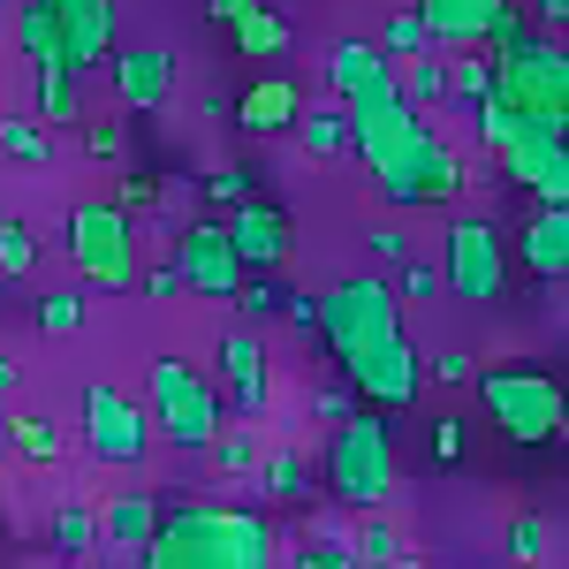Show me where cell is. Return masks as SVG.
Wrapping results in <instances>:
<instances>
[{
    "label": "cell",
    "mask_w": 569,
    "mask_h": 569,
    "mask_svg": "<svg viewBox=\"0 0 569 569\" xmlns=\"http://www.w3.org/2000/svg\"><path fill=\"white\" fill-rule=\"evenodd\" d=\"M327 84H335V107L350 114V144L365 152L380 198L410 213V206H418V168H426V152H433V122L402 99L395 61L372 39H342L327 53Z\"/></svg>",
    "instance_id": "obj_1"
},
{
    "label": "cell",
    "mask_w": 569,
    "mask_h": 569,
    "mask_svg": "<svg viewBox=\"0 0 569 569\" xmlns=\"http://www.w3.org/2000/svg\"><path fill=\"white\" fill-rule=\"evenodd\" d=\"M319 342L372 410L418 402V350L402 342V297L380 273H350L319 297Z\"/></svg>",
    "instance_id": "obj_2"
},
{
    "label": "cell",
    "mask_w": 569,
    "mask_h": 569,
    "mask_svg": "<svg viewBox=\"0 0 569 569\" xmlns=\"http://www.w3.org/2000/svg\"><path fill=\"white\" fill-rule=\"evenodd\" d=\"M137 569H273V525L259 509L176 501L160 509V531L144 539Z\"/></svg>",
    "instance_id": "obj_3"
},
{
    "label": "cell",
    "mask_w": 569,
    "mask_h": 569,
    "mask_svg": "<svg viewBox=\"0 0 569 569\" xmlns=\"http://www.w3.org/2000/svg\"><path fill=\"white\" fill-rule=\"evenodd\" d=\"M479 137L493 144V160L509 168L517 190H531L539 206H569V130L547 114H517L501 99L479 107Z\"/></svg>",
    "instance_id": "obj_4"
},
{
    "label": "cell",
    "mask_w": 569,
    "mask_h": 569,
    "mask_svg": "<svg viewBox=\"0 0 569 569\" xmlns=\"http://www.w3.org/2000/svg\"><path fill=\"white\" fill-rule=\"evenodd\" d=\"M327 493L357 509V517H372V509H388L395 501V433H388V410H350L335 440H327Z\"/></svg>",
    "instance_id": "obj_5"
},
{
    "label": "cell",
    "mask_w": 569,
    "mask_h": 569,
    "mask_svg": "<svg viewBox=\"0 0 569 569\" xmlns=\"http://www.w3.org/2000/svg\"><path fill=\"white\" fill-rule=\"evenodd\" d=\"M471 388H479L486 418L517 440V448H547V440L569 426V388L547 365H486Z\"/></svg>",
    "instance_id": "obj_6"
},
{
    "label": "cell",
    "mask_w": 569,
    "mask_h": 569,
    "mask_svg": "<svg viewBox=\"0 0 569 569\" xmlns=\"http://www.w3.org/2000/svg\"><path fill=\"white\" fill-rule=\"evenodd\" d=\"M144 410H152V433L168 440V448H213V433L228 426L220 380L198 372L190 357H152V372H144Z\"/></svg>",
    "instance_id": "obj_7"
},
{
    "label": "cell",
    "mask_w": 569,
    "mask_h": 569,
    "mask_svg": "<svg viewBox=\"0 0 569 569\" xmlns=\"http://www.w3.org/2000/svg\"><path fill=\"white\" fill-rule=\"evenodd\" d=\"M493 61V99L517 114H547L569 130V46L555 31H525L517 46L486 53Z\"/></svg>",
    "instance_id": "obj_8"
},
{
    "label": "cell",
    "mask_w": 569,
    "mask_h": 569,
    "mask_svg": "<svg viewBox=\"0 0 569 569\" xmlns=\"http://www.w3.org/2000/svg\"><path fill=\"white\" fill-rule=\"evenodd\" d=\"M69 259L84 273V289H107V297H122L137 289V213L122 198H84L77 213H69Z\"/></svg>",
    "instance_id": "obj_9"
},
{
    "label": "cell",
    "mask_w": 569,
    "mask_h": 569,
    "mask_svg": "<svg viewBox=\"0 0 569 569\" xmlns=\"http://www.w3.org/2000/svg\"><path fill=\"white\" fill-rule=\"evenodd\" d=\"M418 23H426V46H517L531 31L525 0H418Z\"/></svg>",
    "instance_id": "obj_10"
},
{
    "label": "cell",
    "mask_w": 569,
    "mask_h": 569,
    "mask_svg": "<svg viewBox=\"0 0 569 569\" xmlns=\"http://www.w3.org/2000/svg\"><path fill=\"white\" fill-rule=\"evenodd\" d=\"M440 289L463 297V305H501V289H509V243H501L493 220H456V228H448Z\"/></svg>",
    "instance_id": "obj_11"
},
{
    "label": "cell",
    "mask_w": 569,
    "mask_h": 569,
    "mask_svg": "<svg viewBox=\"0 0 569 569\" xmlns=\"http://www.w3.org/2000/svg\"><path fill=\"white\" fill-rule=\"evenodd\" d=\"M84 440L99 463H144V448H152V410L137 402V395L107 388V380H91L84 388Z\"/></svg>",
    "instance_id": "obj_12"
},
{
    "label": "cell",
    "mask_w": 569,
    "mask_h": 569,
    "mask_svg": "<svg viewBox=\"0 0 569 569\" xmlns=\"http://www.w3.org/2000/svg\"><path fill=\"white\" fill-rule=\"evenodd\" d=\"M176 266H182V289H198V297H243V259H236V243H228V220H190L176 243Z\"/></svg>",
    "instance_id": "obj_13"
},
{
    "label": "cell",
    "mask_w": 569,
    "mask_h": 569,
    "mask_svg": "<svg viewBox=\"0 0 569 569\" xmlns=\"http://www.w3.org/2000/svg\"><path fill=\"white\" fill-rule=\"evenodd\" d=\"M107 84H114L122 107L152 114V107H168V91H176V53H168V46H122V53H107Z\"/></svg>",
    "instance_id": "obj_14"
},
{
    "label": "cell",
    "mask_w": 569,
    "mask_h": 569,
    "mask_svg": "<svg viewBox=\"0 0 569 569\" xmlns=\"http://www.w3.org/2000/svg\"><path fill=\"white\" fill-rule=\"evenodd\" d=\"M228 220V243H236V259H243V273H273V266L289 259V213L281 206H266V198H243Z\"/></svg>",
    "instance_id": "obj_15"
},
{
    "label": "cell",
    "mask_w": 569,
    "mask_h": 569,
    "mask_svg": "<svg viewBox=\"0 0 569 569\" xmlns=\"http://www.w3.org/2000/svg\"><path fill=\"white\" fill-rule=\"evenodd\" d=\"M220 395L243 410V418H266V395H273V372H266V342L251 327L220 335Z\"/></svg>",
    "instance_id": "obj_16"
},
{
    "label": "cell",
    "mask_w": 569,
    "mask_h": 569,
    "mask_svg": "<svg viewBox=\"0 0 569 569\" xmlns=\"http://www.w3.org/2000/svg\"><path fill=\"white\" fill-rule=\"evenodd\" d=\"M53 23L69 69H99L114 53V0H53Z\"/></svg>",
    "instance_id": "obj_17"
},
{
    "label": "cell",
    "mask_w": 569,
    "mask_h": 569,
    "mask_svg": "<svg viewBox=\"0 0 569 569\" xmlns=\"http://www.w3.org/2000/svg\"><path fill=\"white\" fill-rule=\"evenodd\" d=\"M517 259H525V273H539V281H562L569 273V206H539V213L525 220Z\"/></svg>",
    "instance_id": "obj_18"
},
{
    "label": "cell",
    "mask_w": 569,
    "mask_h": 569,
    "mask_svg": "<svg viewBox=\"0 0 569 569\" xmlns=\"http://www.w3.org/2000/svg\"><path fill=\"white\" fill-rule=\"evenodd\" d=\"M297 114H305V99H297V84H289L281 69H266L259 84H243V99H236V122H243V130H259V137L289 130Z\"/></svg>",
    "instance_id": "obj_19"
},
{
    "label": "cell",
    "mask_w": 569,
    "mask_h": 569,
    "mask_svg": "<svg viewBox=\"0 0 569 569\" xmlns=\"http://www.w3.org/2000/svg\"><path fill=\"white\" fill-rule=\"evenodd\" d=\"M160 531V501L144 493V486H130V493H114L107 509H99V539L107 547H137L144 555V539Z\"/></svg>",
    "instance_id": "obj_20"
},
{
    "label": "cell",
    "mask_w": 569,
    "mask_h": 569,
    "mask_svg": "<svg viewBox=\"0 0 569 569\" xmlns=\"http://www.w3.org/2000/svg\"><path fill=\"white\" fill-rule=\"evenodd\" d=\"M31 77H39V122H46V130L84 122V69L53 61V69H31Z\"/></svg>",
    "instance_id": "obj_21"
},
{
    "label": "cell",
    "mask_w": 569,
    "mask_h": 569,
    "mask_svg": "<svg viewBox=\"0 0 569 569\" xmlns=\"http://www.w3.org/2000/svg\"><path fill=\"white\" fill-rule=\"evenodd\" d=\"M289 39H297V31H289V16H281V8H266V0L243 16V23H236V31H228L236 61H281V53H289Z\"/></svg>",
    "instance_id": "obj_22"
},
{
    "label": "cell",
    "mask_w": 569,
    "mask_h": 569,
    "mask_svg": "<svg viewBox=\"0 0 569 569\" xmlns=\"http://www.w3.org/2000/svg\"><path fill=\"white\" fill-rule=\"evenodd\" d=\"M16 46L31 53V69H53V61H61V23H53V0H23V8H16Z\"/></svg>",
    "instance_id": "obj_23"
},
{
    "label": "cell",
    "mask_w": 569,
    "mask_h": 569,
    "mask_svg": "<svg viewBox=\"0 0 569 569\" xmlns=\"http://www.w3.org/2000/svg\"><path fill=\"white\" fill-rule=\"evenodd\" d=\"M8 440H16V463H31V471H53V463H61V426H53L46 410H23V418L8 426Z\"/></svg>",
    "instance_id": "obj_24"
},
{
    "label": "cell",
    "mask_w": 569,
    "mask_h": 569,
    "mask_svg": "<svg viewBox=\"0 0 569 569\" xmlns=\"http://www.w3.org/2000/svg\"><path fill=\"white\" fill-rule=\"evenodd\" d=\"M463 198V160H456V144H440L426 152V168H418V206H456Z\"/></svg>",
    "instance_id": "obj_25"
},
{
    "label": "cell",
    "mask_w": 569,
    "mask_h": 569,
    "mask_svg": "<svg viewBox=\"0 0 569 569\" xmlns=\"http://www.w3.org/2000/svg\"><path fill=\"white\" fill-rule=\"evenodd\" d=\"M259 486L273 501H311V463L297 448H273V456H259Z\"/></svg>",
    "instance_id": "obj_26"
},
{
    "label": "cell",
    "mask_w": 569,
    "mask_h": 569,
    "mask_svg": "<svg viewBox=\"0 0 569 569\" xmlns=\"http://www.w3.org/2000/svg\"><path fill=\"white\" fill-rule=\"evenodd\" d=\"M0 152L23 160V168H39L46 152H53V130H46L39 114H0Z\"/></svg>",
    "instance_id": "obj_27"
},
{
    "label": "cell",
    "mask_w": 569,
    "mask_h": 569,
    "mask_svg": "<svg viewBox=\"0 0 569 569\" xmlns=\"http://www.w3.org/2000/svg\"><path fill=\"white\" fill-rule=\"evenodd\" d=\"M46 539H53L61 555H91V547H99V509L61 501V509H53V525H46Z\"/></svg>",
    "instance_id": "obj_28"
},
{
    "label": "cell",
    "mask_w": 569,
    "mask_h": 569,
    "mask_svg": "<svg viewBox=\"0 0 569 569\" xmlns=\"http://www.w3.org/2000/svg\"><path fill=\"white\" fill-rule=\"evenodd\" d=\"M395 77H402V99H410L418 114H426L433 99H448V61H433V53H410Z\"/></svg>",
    "instance_id": "obj_29"
},
{
    "label": "cell",
    "mask_w": 569,
    "mask_h": 569,
    "mask_svg": "<svg viewBox=\"0 0 569 569\" xmlns=\"http://www.w3.org/2000/svg\"><path fill=\"white\" fill-rule=\"evenodd\" d=\"M206 456H213V463L228 471V479H243V471H259V426H220Z\"/></svg>",
    "instance_id": "obj_30"
},
{
    "label": "cell",
    "mask_w": 569,
    "mask_h": 569,
    "mask_svg": "<svg viewBox=\"0 0 569 569\" xmlns=\"http://www.w3.org/2000/svg\"><path fill=\"white\" fill-rule=\"evenodd\" d=\"M305 152H319V160L350 152V114L342 107H305Z\"/></svg>",
    "instance_id": "obj_31"
},
{
    "label": "cell",
    "mask_w": 569,
    "mask_h": 569,
    "mask_svg": "<svg viewBox=\"0 0 569 569\" xmlns=\"http://www.w3.org/2000/svg\"><path fill=\"white\" fill-rule=\"evenodd\" d=\"M39 266V236H31V220H0V281H23Z\"/></svg>",
    "instance_id": "obj_32"
},
{
    "label": "cell",
    "mask_w": 569,
    "mask_h": 569,
    "mask_svg": "<svg viewBox=\"0 0 569 569\" xmlns=\"http://www.w3.org/2000/svg\"><path fill=\"white\" fill-rule=\"evenodd\" d=\"M84 327V289H46L39 297V335H77Z\"/></svg>",
    "instance_id": "obj_33"
},
{
    "label": "cell",
    "mask_w": 569,
    "mask_h": 569,
    "mask_svg": "<svg viewBox=\"0 0 569 569\" xmlns=\"http://www.w3.org/2000/svg\"><path fill=\"white\" fill-rule=\"evenodd\" d=\"M448 91L479 114L486 99H493V61H448Z\"/></svg>",
    "instance_id": "obj_34"
},
{
    "label": "cell",
    "mask_w": 569,
    "mask_h": 569,
    "mask_svg": "<svg viewBox=\"0 0 569 569\" xmlns=\"http://www.w3.org/2000/svg\"><path fill=\"white\" fill-rule=\"evenodd\" d=\"M509 562L547 569V525L539 517H509Z\"/></svg>",
    "instance_id": "obj_35"
},
{
    "label": "cell",
    "mask_w": 569,
    "mask_h": 569,
    "mask_svg": "<svg viewBox=\"0 0 569 569\" xmlns=\"http://www.w3.org/2000/svg\"><path fill=\"white\" fill-rule=\"evenodd\" d=\"M357 547H365V562H380V569H388L395 555H402V531L388 525V509H372V517H365V531H357Z\"/></svg>",
    "instance_id": "obj_36"
},
{
    "label": "cell",
    "mask_w": 569,
    "mask_h": 569,
    "mask_svg": "<svg viewBox=\"0 0 569 569\" xmlns=\"http://www.w3.org/2000/svg\"><path fill=\"white\" fill-rule=\"evenodd\" d=\"M251 168H213V176H206V198H213L220 213H236V206H243V198H259V190H251Z\"/></svg>",
    "instance_id": "obj_37"
},
{
    "label": "cell",
    "mask_w": 569,
    "mask_h": 569,
    "mask_svg": "<svg viewBox=\"0 0 569 569\" xmlns=\"http://www.w3.org/2000/svg\"><path fill=\"white\" fill-rule=\"evenodd\" d=\"M289 569H357V547L350 539H319V547H297Z\"/></svg>",
    "instance_id": "obj_38"
},
{
    "label": "cell",
    "mask_w": 569,
    "mask_h": 569,
    "mask_svg": "<svg viewBox=\"0 0 569 569\" xmlns=\"http://www.w3.org/2000/svg\"><path fill=\"white\" fill-rule=\"evenodd\" d=\"M395 297H410V305H433V297H440V266L402 259V281H395Z\"/></svg>",
    "instance_id": "obj_39"
},
{
    "label": "cell",
    "mask_w": 569,
    "mask_h": 569,
    "mask_svg": "<svg viewBox=\"0 0 569 569\" xmlns=\"http://www.w3.org/2000/svg\"><path fill=\"white\" fill-rule=\"evenodd\" d=\"M380 53H402V61H410V53H426V23H418V8H402V16L388 23V39H380Z\"/></svg>",
    "instance_id": "obj_40"
},
{
    "label": "cell",
    "mask_w": 569,
    "mask_h": 569,
    "mask_svg": "<svg viewBox=\"0 0 569 569\" xmlns=\"http://www.w3.org/2000/svg\"><path fill=\"white\" fill-rule=\"evenodd\" d=\"M433 380H448V388H471V380H479V357H471V350H440V357H433Z\"/></svg>",
    "instance_id": "obj_41"
},
{
    "label": "cell",
    "mask_w": 569,
    "mask_h": 569,
    "mask_svg": "<svg viewBox=\"0 0 569 569\" xmlns=\"http://www.w3.org/2000/svg\"><path fill=\"white\" fill-rule=\"evenodd\" d=\"M433 463H463V418H433Z\"/></svg>",
    "instance_id": "obj_42"
},
{
    "label": "cell",
    "mask_w": 569,
    "mask_h": 569,
    "mask_svg": "<svg viewBox=\"0 0 569 569\" xmlns=\"http://www.w3.org/2000/svg\"><path fill=\"white\" fill-rule=\"evenodd\" d=\"M243 311H251V319H266V311H281V289H273L266 273H243Z\"/></svg>",
    "instance_id": "obj_43"
},
{
    "label": "cell",
    "mask_w": 569,
    "mask_h": 569,
    "mask_svg": "<svg viewBox=\"0 0 569 569\" xmlns=\"http://www.w3.org/2000/svg\"><path fill=\"white\" fill-rule=\"evenodd\" d=\"M137 289H144L152 305H160V297H176V289H182V266H176V259H160L152 273H137Z\"/></svg>",
    "instance_id": "obj_44"
},
{
    "label": "cell",
    "mask_w": 569,
    "mask_h": 569,
    "mask_svg": "<svg viewBox=\"0 0 569 569\" xmlns=\"http://www.w3.org/2000/svg\"><path fill=\"white\" fill-rule=\"evenodd\" d=\"M122 206L130 213H152L160 206V176H122Z\"/></svg>",
    "instance_id": "obj_45"
},
{
    "label": "cell",
    "mask_w": 569,
    "mask_h": 569,
    "mask_svg": "<svg viewBox=\"0 0 569 569\" xmlns=\"http://www.w3.org/2000/svg\"><path fill=\"white\" fill-rule=\"evenodd\" d=\"M84 152H91V160H122V130H114V122H91Z\"/></svg>",
    "instance_id": "obj_46"
},
{
    "label": "cell",
    "mask_w": 569,
    "mask_h": 569,
    "mask_svg": "<svg viewBox=\"0 0 569 569\" xmlns=\"http://www.w3.org/2000/svg\"><path fill=\"white\" fill-rule=\"evenodd\" d=\"M525 16H531V31H562V23H569V0H525Z\"/></svg>",
    "instance_id": "obj_47"
},
{
    "label": "cell",
    "mask_w": 569,
    "mask_h": 569,
    "mask_svg": "<svg viewBox=\"0 0 569 569\" xmlns=\"http://www.w3.org/2000/svg\"><path fill=\"white\" fill-rule=\"evenodd\" d=\"M281 311H289L297 335H319V297H281Z\"/></svg>",
    "instance_id": "obj_48"
},
{
    "label": "cell",
    "mask_w": 569,
    "mask_h": 569,
    "mask_svg": "<svg viewBox=\"0 0 569 569\" xmlns=\"http://www.w3.org/2000/svg\"><path fill=\"white\" fill-rule=\"evenodd\" d=\"M350 410H357V388H350V380H342V388H327V395H319V418H335V426H342Z\"/></svg>",
    "instance_id": "obj_49"
},
{
    "label": "cell",
    "mask_w": 569,
    "mask_h": 569,
    "mask_svg": "<svg viewBox=\"0 0 569 569\" xmlns=\"http://www.w3.org/2000/svg\"><path fill=\"white\" fill-rule=\"evenodd\" d=\"M251 8H259V0H206V16H213L220 31H236V23H243Z\"/></svg>",
    "instance_id": "obj_50"
},
{
    "label": "cell",
    "mask_w": 569,
    "mask_h": 569,
    "mask_svg": "<svg viewBox=\"0 0 569 569\" xmlns=\"http://www.w3.org/2000/svg\"><path fill=\"white\" fill-rule=\"evenodd\" d=\"M372 251H380L388 266H402V259H410V236H402V228H380V236H372Z\"/></svg>",
    "instance_id": "obj_51"
},
{
    "label": "cell",
    "mask_w": 569,
    "mask_h": 569,
    "mask_svg": "<svg viewBox=\"0 0 569 569\" xmlns=\"http://www.w3.org/2000/svg\"><path fill=\"white\" fill-rule=\"evenodd\" d=\"M16 380H23V372H16V357L0 350V395H16Z\"/></svg>",
    "instance_id": "obj_52"
},
{
    "label": "cell",
    "mask_w": 569,
    "mask_h": 569,
    "mask_svg": "<svg viewBox=\"0 0 569 569\" xmlns=\"http://www.w3.org/2000/svg\"><path fill=\"white\" fill-rule=\"evenodd\" d=\"M388 569H426V562H418V555H410V547H402V555H395V562Z\"/></svg>",
    "instance_id": "obj_53"
},
{
    "label": "cell",
    "mask_w": 569,
    "mask_h": 569,
    "mask_svg": "<svg viewBox=\"0 0 569 569\" xmlns=\"http://www.w3.org/2000/svg\"><path fill=\"white\" fill-rule=\"evenodd\" d=\"M471 569H517V562H471Z\"/></svg>",
    "instance_id": "obj_54"
}]
</instances>
